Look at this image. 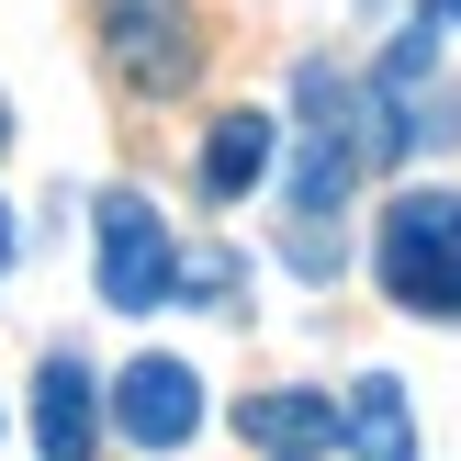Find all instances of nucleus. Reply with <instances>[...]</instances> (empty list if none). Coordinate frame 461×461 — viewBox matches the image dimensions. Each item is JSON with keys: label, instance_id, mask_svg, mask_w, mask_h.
<instances>
[{"label": "nucleus", "instance_id": "obj_1", "mask_svg": "<svg viewBox=\"0 0 461 461\" xmlns=\"http://www.w3.org/2000/svg\"><path fill=\"white\" fill-rule=\"evenodd\" d=\"M360 158H372V135H360V90L338 79V68H304V135H293V214H304L293 259H304V270H327V214L349 203Z\"/></svg>", "mask_w": 461, "mask_h": 461}, {"label": "nucleus", "instance_id": "obj_2", "mask_svg": "<svg viewBox=\"0 0 461 461\" xmlns=\"http://www.w3.org/2000/svg\"><path fill=\"white\" fill-rule=\"evenodd\" d=\"M372 259H383V293H394L405 315L461 327V192H394Z\"/></svg>", "mask_w": 461, "mask_h": 461}, {"label": "nucleus", "instance_id": "obj_3", "mask_svg": "<svg viewBox=\"0 0 461 461\" xmlns=\"http://www.w3.org/2000/svg\"><path fill=\"white\" fill-rule=\"evenodd\" d=\"M102 57L135 102H169L203 68V23H192V0H102Z\"/></svg>", "mask_w": 461, "mask_h": 461}, {"label": "nucleus", "instance_id": "obj_4", "mask_svg": "<svg viewBox=\"0 0 461 461\" xmlns=\"http://www.w3.org/2000/svg\"><path fill=\"white\" fill-rule=\"evenodd\" d=\"M169 282H180V259H169L158 203L147 192H102V304L147 315V304H169Z\"/></svg>", "mask_w": 461, "mask_h": 461}, {"label": "nucleus", "instance_id": "obj_5", "mask_svg": "<svg viewBox=\"0 0 461 461\" xmlns=\"http://www.w3.org/2000/svg\"><path fill=\"white\" fill-rule=\"evenodd\" d=\"M113 428H124L135 450H180L203 428V383H192V360H135L124 383H113Z\"/></svg>", "mask_w": 461, "mask_h": 461}, {"label": "nucleus", "instance_id": "obj_6", "mask_svg": "<svg viewBox=\"0 0 461 461\" xmlns=\"http://www.w3.org/2000/svg\"><path fill=\"white\" fill-rule=\"evenodd\" d=\"M90 439H102V394H90V372L57 349L34 372V450L45 461H90Z\"/></svg>", "mask_w": 461, "mask_h": 461}, {"label": "nucleus", "instance_id": "obj_7", "mask_svg": "<svg viewBox=\"0 0 461 461\" xmlns=\"http://www.w3.org/2000/svg\"><path fill=\"white\" fill-rule=\"evenodd\" d=\"M338 439H349V461H417V417H405V383L372 372L338 394Z\"/></svg>", "mask_w": 461, "mask_h": 461}, {"label": "nucleus", "instance_id": "obj_8", "mask_svg": "<svg viewBox=\"0 0 461 461\" xmlns=\"http://www.w3.org/2000/svg\"><path fill=\"white\" fill-rule=\"evenodd\" d=\"M237 428H248L259 450H282V461H315V450L338 439V405H327V394H293V383H282V394H248V405H237Z\"/></svg>", "mask_w": 461, "mask_h": 461}, {"label": "nucleus", "instance_id": "obj_9", "mask_svg": "<svg viewBox=\"0 0 461 461\" xmlns=\"http://www.w3.org/2000/svg\"><path fill=\"white\" fill-rule=\"evenodd\" d=\"M270 135H282L270 113H225V124L203 135V192H214V203H237L248 180L270 169Z\"/></svg>", "mask_w": 461, "mask_h": 461}, {"label": "nucleus", "instance_id": "obj_10", "mask_svg": "<svg viewBox=\"0 0 461 461\" xmlns=\"http://www.w3.org/2000/svg\"><path fill=\"white\" fill-rule=\"evenodd\" d=\"M428 23H461V0H428Z\"/></svg>", "mask_w": 461, "mask_h": 461}, {"label": "nucleus", "instance_id": "obj_11", "mask_svg": "<svg viewBox=\"0 0 461 461\" xmlns=\"http://www.w3.org/2000/svg\"><path fill=\"white\" fill-rule=\"evenodd\" d=\"M0 259H12V203H0Z\"/></svg>", "mask_w": 461, "mask_h": 461}, {"label": "nucleus", "instance_id": "obj_12", "mask_svg": "<svg viewBox=\"0 0 461 461\" xmlns=\"http://www.w3.org/2000/svg\"><path fill=\"white\" fill-rule=\"evenodd\" d=\"M0 135H12V124H0Z\"/></svg>", "mask_w": 461, "mask_h": 461}]
</instances>
